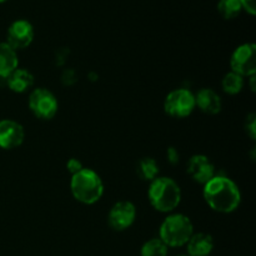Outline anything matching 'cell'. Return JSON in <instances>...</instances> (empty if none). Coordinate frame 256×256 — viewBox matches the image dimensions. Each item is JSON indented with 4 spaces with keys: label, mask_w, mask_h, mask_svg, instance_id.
<instances>
[{
    "label": "cell",
    "mask_w": 256,
    "mask_h": 256,
    "mask_svg": "<svg viewBox=\"0 0 256 256\" xmlns=\"http://www.w3.org/2000/svg\"><path fill=\"white\" fill-rule=\"evenodd\" d=\"M245 130L246 134L252 140L256 139V115L254 112L249 114L246 116V122H245Z\"/></svg>",
    "instance_id": "ffe728a7"
},
{
    "label": "cell",
    "mask_w": 256,
    "mask_h": 256,
    "mask_svg": "<svg viewBox=\"0 0 256 256\" xmlns=\"http://www.w3.org/2000/svg\"><path fill=\"white\" fill-rule=\"evenodd\" d=\"M66 169H68V172H70V174L74 175V174H76V172H79L80 170L84 169V166H82V162H80L79 159H75V158H72V159L68 160Z\"/></svg>",
    "instance_id": "44dd1931"
},
{
    "label": "cell",
    "mask_w": 256,
    "mask_h": 256,
    "mask_svg": "<svg viewBox=\"0 0 256 256\" xmlns=\"http://www.w3.org/2000/svg\"><path fill=\"white\" fill-rule=\"evenodd\" d=\"M168 249L169 248L159 239V238H154V239L148 240L144 242L140 250V255L142 256H168Z\"/></svg>",
    "instance_id": "ac0fdd59"
},
{
    "label": "cell",
    "mask_w": 256,
    "mask_h": 256,
    "mask_svg": "<svg viewBox=\"0 0 256 256\" xmlns=\"http://www.w3.org/2000/svg\"><path fill=\"white\" fill-rule=\"evenodd\" d=\"M244 78L238 75L236 72H228L222 80V88L226 94L229 95H236L244 88Z\"/></svg>",
    "instance_id": "e0dca14e"
},
{
    "label": "cell",
    "mask_w": 256,
    "mask_h": 256,
    "mask_svg": "<svg viewBox=\"0 0 256 256\" xmlns=\"http://www.w3.org/2000/svg\"><path fill=\"white\" fill-rule=\"evenodd\" d=\"M194 234L192 220L184 214H172L164 219L159 229V239L168 248H182L186 245Z\"/></svg>",
    "instance_id": "277c9868"
},
{
    "label": "cell",
    "mask_w": 256,
    "mask_h": 256,
    "mask_svg": "<svg viewBox=\"0 0 256 256\" xmlns=\"http://www.w3.org/2000/svg\"><path fill=\"white\" fill-rule=\"evenodd\" d=\"M202 186V196L205 202L214 212L220 214H230L240 206L242 192L239 186L228 176L215 175Z\"/></svg>",
    "instance_id": "6da1fadb"
},
{
    "label": "cell",
    "mask_w": 256,
    "mask_h": 256,
    "mask_svg": "<svg viewBox=\"0 0 256 256\" xmlns=\"http://www.w3.org/2000/svg\"><path fill=\"white\" fill-rule=\"evenodd\" d=\"M25 130L15 120H0V148L5 150L16 149L24 142Z\"/></svg>",
    "instance_id": "8fae6325"
},
{
    "label": "cell",
    "mask_w": 256,
    "mask_h": 256,
    "mask_svg": "<svg viewBox=\"0 0 256 256\" xmlns=\"http://www.w3.org/2000/svg\"><path fill=\"white\" fill-rule=\"evenodd\" d=\"M70 192L76 202L84 205H92L104 195V182L92 169L84 168L70 179Z\"/></svg>",
    "instance_id": "3957f363"
},
{
    "label": "cell",
    "mask_w": 256,
    "mask_h": 256,
    "mask_svg": "<svg viewBox=\"0 0 256 256\" xmlns=\"http://www.w3.org/2000/svg\"><path fill=\"white\" fill-rule=\"evenodd\" d=\"M195 109H196L195 94L185 88L172 90L165 98V112L175 119H184V118L190 116Z\"/></svg>",
    "instance_id": "5b68a950"
},
{
    "label": "cell",
    "mask_w": 256,
    "mask_h": 256,
    "mask_svg": "<svg viewBox=\"0 0 256 256\" xmlns=\"http://www.w3.org/2000/svg\"><path fill=\"white\" fill-rule=\"evenodd\" d=\"M230 68L232 72L242 78L254 76L256 72V45L245 42L232 52L230 58Z\"/></svg>",
    "instance_id": "52a82bcc"
},
{
    "label": "cell",
    "mask_w": 256,
    "mask_h": 256,
    "mask_svg": "<svg viewBox=\"0 0 256 256\" xmlns=\"http://www.w3.org/2000/svg\"><path fill=\"white\" fill-rule=\"evenodd\" d=\"M148 199L150 205L159 212H172L182 202V189L172 178L158 176L149 184Z\"/></svg>",
    "instance_id": "7a4b0ae2"
},
{
    "label": "cell",
    "mask_w": 256,
    "mask_h": 256,
    "mask_svg": "<svg viewBox=\"0 0 256 256\" xmlns=\"http://www.w3.org/2000/svg\"><path fill=\"white\" fill-rule=\"evenodd\" d=\"M189 256H209L214 249V239L208 232H194L186 242Z\"/></svg>",
    "instance_id": "4fadbf2b"
},
{
    "label": "cell",
    "mask_w": 256,
    "mask_h": 256,
    "mask_svg": "<svg viewBox=\"0 0 256 256\" xmlns=\"http://www.w3.org/2000/svg\"><path fill=\"white\" fill-rule=\"evenodd\" d=\"M176 256H189V255H176Z\"/></svg>",
    "instance_id": "d4e9b609"
},
{
    "label": "cell",
    "mask_w": 256,
    "mask_h": 256,
    "mask_svg": "<svg viewBox=\"0 0 256 256\" xmlns=\"http://www.w3.org/2000/svg\"><path fill=\"white\" fill-rule=\"evenodd\" d=\"M159 164L152 158H142L136 164V174L144 182H152V180L159 176Z\"/></svg>",
    "instance_id": "2e32d148"
},
{
    "label": "cell",
    "mask_w": 256,
    "mask_h": 256,
    "mask_svg": "<svg viewBox=\"0 0 256 256\" xmlns=\"http://www.w3.org/2000/svg\"><path fill=\"white\" fill-rule=\"evenodd\" d=\"M34 26L26 19H18L10 24L6 32V44L14 50L26 49L34 40Z\"/></svg>",
    "instance_id": "9c48e42d"
},
{
    "label": "cell",
    "mask_w": 256,
    "mask_h": 256,
    "mask_svg": "<svg viewBox=\"0 0 256 256\" xmlns=\"http://www.w3.org/2000/svg\"><path fill=\"white\" fill-rule=\"evenodd\" d=\"M186 172L195 182L205 185L215 176V166L212 160L202 154L192 155L186 165Z\"/></svg>",
    "instance_id": "30bf717a"
},
{
    "label": "cell",
    "mask_w": 256,
    "mask_h": 256,
    "mask_svg": "<svg viewBox=\"0 0 256 256\" xmlns=\"http://www.w3.org/2000/svg\"><path fill=\"white\" fill-rule=\"evenodd\" d=\"M195 105L200 112L206 115L219 114L222 108V98L210 88H202L195 94Z\"/></svg>",
    "instance_id": "7c38bea8"
},
{
    "label": "cell",
    "mask_w": 256,
    "mask_h": 256,
    "mask_svg": "<svg viewBox=\"0 0 256 256\" xmlns=\"http://www.w3.org/2000/svg\"><path fill=\"white\" fill-rule=\"evenodd\" d=\"M8 88L12 90V92L16 94H24V92H29L34 85V75L26 69H20L18 68L16 70L12 72L9 76L5 79Z\"/></svg>",
    "instance_id": "5bb4252c"
},
{
    "label": "cell",
    "mask_w": 256,
    "mask_h": 256,
    "mask_svg": "<svg viewBox=\"0 0 256 256\" xmlns=\"http://www.w3.org/2000/svg\"><path fill=\"white\" fill-rule=\"evenodd\" d=\"M29 109L38 119L52 120L59 109V102L54 92L45 88H36L29 94Z\"/></svg>",
    "instance_id": "8992f818"
},
{
    "label": "cell",
    "mask_w": 256,
    "mask_h": 256,
    "mask_svg": "<svg viewBox=\"0 0 256 256\" xmlns=\"http://www.w3.org/2000/svg\"><path fill=\"white\" fill-rule=\"evenodd\" d=\"M19 68L16 50L6 42H0V78L6 79L14 70Z\"/></svg>",
    "instance_id": "9a60e30c"
},
{
    "label": "cell",
    "mask_w": 256,
    "mask_h": 256,
    "mask_svg": "<svg viewBox=\"0 0 256 256\" xmlns=\"http://www.w3.org/2000/svg\"><path fill=\"white\" fill-rule=\"evenodd\" d=\"M136 220V208L132 202H115L108 214V225L115 232H124L132 226Z\"/></svg>",
    "instance_id": "ba28073f"
},
{
    "label": "cell",
    "mask_w": 256,
    "mask_h": 256,
    "mask_svg": "<svg viewBox=\"0 0 256 256\" xmlns=\"http://www.w3.org/2000/svg\"><path fill=\"white\" fill-rule=\"evenodd\" d=\"M166 156H168V160H169V162L172 165H176L178 162H180L179 152H178V149H175V148H172V146L168 149Z\"/></svg>",
    "instance_id": "7402d4cb"
},
{
    "label": "cell",
    "mask_w": 256,
    "mask_h": 256,
    "mask_svg": "<svg viewBox=\"0 0 256 256\" xmlns=\"http://www.w3.org/2000/svg\"><path fill=\"white\" fill-rule=\"evenodd\" d=\"M9 2V0H0V4H2V2Z\"/></svg>",
    "instance_id": "cb8c5ba5"
},
{
    "label": "cell",
    "mask_w": 256,
    "mask_h": 256,
    "mask_svg": "<svg viewBox=\"0 0 256 256\" xmlns=\"http://www.w3.org/2000/svg\"><path fill=\"white\" fill-rule=\"evenodd\" d=\"M240 4L244 10H246V12H249L250 15L256 14V5L255 0H240Z\"/></svg>",
    "instance_id": "603a6c76"
},
{
    "label": "cell",
    "mask_w": 256,
    "mask_h": 256,
    "mask_svg": "<svg viewBox=\"0 0 256 256\" xmlns=\"http://www.w3.org/2000/svg\"><path fill=\"white\" fill-rule=\"evenodd\" d=\"M218 10L224 19H234L242 10L240 0H219Z\"/></svg>",
    "instance_id": "d6986e66"
}]
</instances>
